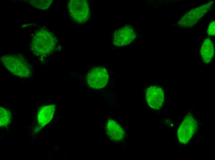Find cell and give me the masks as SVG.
<instances>
[{"label": "cell", "instance_id": "obj_1", "mask_svg": "<svg viewBox=\"0 0 215 160\" xmlns=\"http://www.w3.org/2000/svg\"><path fill=\"white\" fill-rule=\"evenodd\" d=\"M56 41L53 34L46 29H41L34 34L30 44L32 51L36 55L46 56L55 49Z\"/></svg>", "mask_w": 215, "mask_h": 160}, {"label": "cell", "instance_id": "obj_2", "mask_svg": "<svg viewBox=\"0 0 215 160\" xmlns=\"http://www.w3.org/2000/svg\"><path fill=\"white\" fill-rule=\"evenodd\" d=\"M1 61L6 68L16 76L27 78L31 75V66L28 61L22 55H6L2 57Z\"/></svg>", "mask_w": 215, "mask_h": 160}, {"label": "cell", "instance_id": "obj_3", "mask_svg": "<svg viewBox=\"0 0 215 160\" xmlns=\"http://www.w3.org/2000/svg\"><path fill=\"white\" fill-rule=\"evenodd\" d=\"M210 2L192 9L185 14L178 21V25L180 28H189L196 24L208 12L213 6Z\"/></svg>", "mask_w": 215, "mask_h": 160}, {"label": "cell", "instance_id": "obj_4", "mask_svg": "<svg viewBox=\"0 0 215 160\" xmlns=\"http://www.w3.org/2000/svg\"><path fill=\"white\" fill-rule=\"evenodd\" d=\"M69 14L77 23L82 24L88 20L90 16L89 6L85 0H71L68 3Z\"/></svg>", "mask_w": 215, "mask_h": 160}, {"label": "cell", "instance_id": "obj_5", "mask_svg": "<svg viewBox=\"0 0 215 160\" xmlns=\"http://www.w3.org/2000/svg\"><path fill=\"white\" fill-rule=\"evenodd\" d=\"M198 123L192 114L189 113L184 117L177 130V138L181 143H187L197 131Z\"/></svg>", "mask_w": 215, "mask_h": 160}, {"label": "cell", "instance_id": "obj_6", "mask_svg": "<svg viewBox=\"0 0 215 160\" xmlns=\"http://www.w3.org/2000/svg\"><path fill=\"white\" fill-rule=\"evenodd\" d=\"M108 79L106 69L102 67L94 68L88 74L87 82L89 86L94 89H99L107 85Z\"/></svg>", "mask_w": 215, "mask_h": 160}, {"label": "cell", "instance_id": "obj_7", "mask_svg": "<svg viewBox=\"0 0 215 160\" xmlns=\"http://www.w3.org/2000/svg\"><path fill=\"white\" fill-rule=\"evenodd\" d=\"M147 102L151 108L159 109L162 106L164 100V93L162 89L158 86H151L146 91Z\"/></svg>", "mask_w": 215, "mask_h": 160}, {"label": "cell", "instance_id": "obj_8", "mask_svg": "<svg viewBox=\"0 0 215 160\" xmlns=\"http://www.w3.org/2000/svg\"><path fill=\"white\" fill-rule=\"evenodd\" d=\"M105 127L107 135L112 141L119 142L124 139L125 136L124 129L116 121L112 119H108Z\"/></svg>", "mask_w": 215, "mask_h": 160}, {"label": "cell", "instance_id": "obj_9", "mask_svg": "<svg viewBox=\"0 0 215 160\" xmlns=\"http://www.w3.org/2000/svg\"><path fill=\"white\" fill-rule=\"evenodd\" d=\"M131 30L130 28H125L116 30L113 36V43L118 46H125L130 43L132 41L130 39L133 36Z\"/></svg>", "mask_w": 215, "mask_h": 160}, {"label": "cell", "instance_id": "obj_10", "mask_svg": "<svg viewBox=\"0 0 215 160\" xmlns=\"http://www.w3.org/2000/svg\"><path fill=\"white\" fill-rule=\"evenodd\" d=\"M214 53V46L211 40L208 38L205 39L202 43L200 52L202 61L205 64L211 62Z\"/></svg>", "mask_w": 215, "mask_h": 160}, {"label": "cell", "instance_id": "obj_11", "mask_svg": "<svg viewBox=\"0 0 215 160\" xmlns=\"http://www.w3.org/2000/svg\"><path fill=\"white\" fill-rule=\"evenodd\" d=\"M55 110V106L53 105L44 106L40 108L37 116L39 123L43 126L49 122L53 118Z\"/></svg>", "mask_w": 215, "mask_h": 160}, {"label": "cell", "instance_id": "obj_12", "mask_svg": "<svg viewBox=\"0 0 215 160\" xmlns=\"http://www.w3.org/2000/svg\"><path fill=\"white\" fill-rule=\"evenodd\" d=\"M52 0H29V3L34 7L41 10L48 8L52 2Z\"/></svg>", "mask_w": 215, "mask_h": 160}, {"label": "cell", "instance_id": "obj_13", "mask_svg": "<svg viewBox=\"0 0 215 160\" xmlns=\"http://www.w3.org/2000/svg\"><path fill=\"white\" fill-rule=\"evenodd\" d=\"M11 118L10 112L5 109L0 107V126L6 125L10 122Z\"/></svg>", "mask_w": 215, "mask_h": 160}, {"label": "cell", "instance_id": "obj_14", "mask_svg": "<svg viewBox=\"0 0 215 160\" xmlns=\"http://www.w3.org/2000/svg\"><path fill=\"white\" fill-rule=\"evenodd\" d=\"M207 33L210 36H214L215 34V22L214 20L211 21L209 24Z\"/></svg>", "mask_w": 215, "mask_h": 160}]
</instances>
